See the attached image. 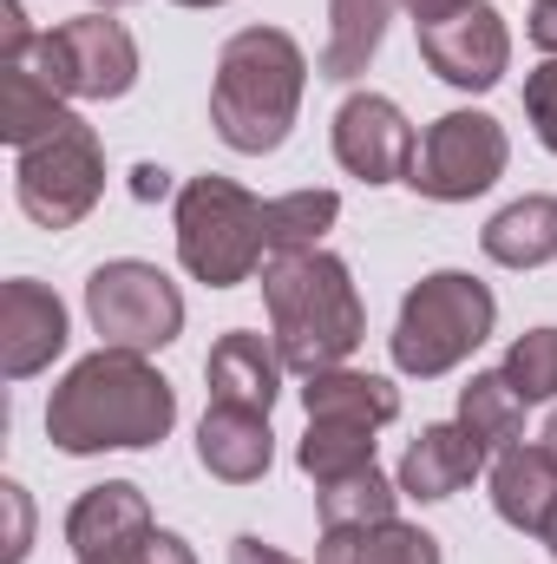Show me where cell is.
Here are the masks:
<instances>
[{
    "label": "cell",
    "instance_id": "obj_25",
    "mask_svg": "<svg viewBox=\"0 0 557 564\" xmlns=\"http://www.w3.org/2000/svg\"><path fill=\"white\" fill-rule=\"evenodd\" d=\"M335 217H341V197H335V191H288V197H270V204H263V243H270V257L321 250V237L335 230Z\"/></svg>",
    "mask_w": 557,
    "mask_h": 564
},
{
    "label": "cell",
    "instance_id": "obj_37",
    "mask_svg": "<svg viewBox=\"0 0 557 564\" xmlns=\"http://www.w3.org/2000/svg\"><path fill=\"white\" fill-rule=\"evenodd\" d=\"M545 446H551V453H557V414H551V426H545Z\"/></svg>",
    "mask_w": 557,
    "mask_h": 564
},
{
    "label": "cell",
    "instance_id": "obj_39",
    "mask_svg": "<svg viewBox=\"0 0 557 564\" xmlns=\"http://www.w3.org/2000/svg\"><path fill=\"white\" fill-rule=\"evenodd\" d=\"M99 7H125V0H99Z\"/></svg>",
    "mask_w": 557,
    "mask_h": 564
},
{
    "label": "cell",
    "instance_id": "obj_9",
    "mask_svg": "<svg viewBox=\"0 0 557 564\" xmlns=\"http://www.w3.org/2000/svg\"><path fill=\"white\" fill-rule=\"evenodd\" d=\"M505 158H512V144L492 112H446L426 126L407 184L433 204H472L505 177Z\"/></svg>",
    "mask_w": 557,
    "mask_h": 564
},
{
    "label": "cell",
    "instance_id": "obj_12",
    "mask_svg": "<svg viewBox=\"0 0 557 564\" xmlns=\"http://www.w3.org/2000/svg\"><path fill=\"white\" fill-rule=\"evenodd\" d=\"M66 348V302L33 276L0 282V375L33 381Z\"/></svg>",
    "mask_w": 557,
    "mask_h": 564
},
{
    "label": "cell",
    "instance_id": "obj_21",
    "mask_svg": "<svg viewBox=\"0 0 557 564\" xmlns=\"http://www.w3.org/2000/svg\"><path fill=\"white\" fill-rule=\"evenodd\" d=\"M73 119H79V112H66V99H59V93H46L26 66L0 59V139L13 144V151H33L40 139L66 132Z\"/></svg>",
    "mask_w": 557,
    "mask_h": 564
},
{
    "label": "cell",
    "instance_id": "obj_31",
    "mask_svg": "<svg viewBox=\"0 0 557 564\" xmlns=\"http://www.w3.org/2000/svg\"><path fill=\"white\" fill-rule=\"evenodd\" d=\"M40 33L26 26V7L20 0H0V59H13V53H26Z\"/></svg>",
    "mask_w": 557,
    "mask_h": 564
},
{
    "label": "cell",
    "instance_id": "obj_2",
    "mask_svg": "<svg viewBox=\"0 0 557 564\" xmlns=\"http://www.w3.org/2000/svg\"><path fill=\"white\" fill-rule=\"evenodd\" d=\"M263 302H270V341H276L282 368L302 375V381L321 375V368H341L368 335L354 276L328 250L270 257L263 263Z\"/></svg>",
    "mask_w": 557,
    "mask_h": 564
},
{
    "label": "cell",
    "instance_id": "obj_10",
    "mask_svg": "<svg viewBox=\"0 0 557 564\" xmlns=\"http://www.w3.org/2000/svg\"><path fill=\"white\" fill-rule=\"evenodd\" d=\"M414 151H419V139L394 99H381V93L341 99V112H335V158H341L348 177H361V184H407L414 177Z\"/></svg>",
    "mask_w": 557,
    "mask_h": 564
},
{
    "label": "cell",
    "instance_id": "obj_19",
    "mask_svg": "<svg viewBox=\"0 0 557 564\" xmlns=\"http://www.w3.org/2000/svg\"><path fill=\"white\" fill-rule=\"evenodd\" d=\"M401 0H328V40H321V59L315 73L321 79H361L387 40V20H394Z\"/></svg>",
    "mask_w": 557,
    "mask_h": 564
},
{
    "label": "cell",
    "instance_id": "obj_24",
    "mask_svg": "<svg viewBox=\"0 0 557 564\" xmlns=\"http://www.w3.org/2000/svg\"><path fill=\"white\" fill-rule=\"evenodd\" d=\"M525 394L505 381V375H472L466 388H459V426L485 446V453H505V446H518V433H525Z\"/></svg>",
    "mask_w": 557,
    "mask_h": 564
},
{
    "label": "cell",
    "instance_id": "obj_14",
    "mask_svg": "<svg viewBox=\"0 0 557 564\" xmlns=\"http://www.w3.org/2000/svg\"><path fill=\"white\" fill-rule=\"evenodd\" d=\"M204 381H210V401L217 408H250V414H270L282 394V355L276 341L250 335V328H230L210 361H204Z\"/></svg>",
    "mask_w": 557,
    "mask_h": 564
},
{
    "label": "cell",
    "instance_id": "obj_36",
    "mask_svg": "<svg viewBox=\"0 0 557 564\" xmlns=\"http://www.w3.org/2000/svg\"><path fill=\"white\" fill-rule=\"evenodd\" d=\"M545 545H551V558H557V512H551V525H545Z\"/></svg>",
    "mask_w": 557,
    "mask_h": 564
},
{
    "label": "cell",
    "instance_id": "obj_13",
    "mask_svg": "<svg viewBox=\"0 0 557 564\" xmlns=\"http://www.w3.org/2000/svg\"><path fill=\"white\" fill-rule=\"evenodd\" d=\"M144 532H157L151 525V499L139 486H125V479H106V486L79 492L73 512H66V545L79 558H112V552L139 545Z\"/></svg>",
    "mask_w": 557,
    "mask_h": 564
},
{
    "label": "cell",
    "instance_id": "obj_34",
    "mask_svg": "<svg viewBox=\"0 0 557 564\" xmlns=\"http://www.w3.org/2000/svg\"><path fill=\"white\" fill-rule=\"evenodd\" d=\"M532 40L557 59V0H538V7H532Z\"/></svg>",
    "mask_w": 557,
    "mask_h": 564
},
{
    "label": "cell",
    "instance_id": "obj_35",
    "mask_svg": "<svg viewBox=\"0 0 557 564\" xmlns=\"http://www.w3.org/2000/svg\"><path fill=\"white\" fill-rule=\"evenodd\" d=\"M132 197H144V204H151V197H171V171L139 164V171H132Z\"/></svg>",
    "mask_w": 557,
    "mask_h": 564
},
{
    "label": "cell",
    "instance_id": "obj_8",
    "mask_svg": "<svg viewBox=\"0 0 557 564\" xmlns=\"http://www.w3.org/2000/svg\"><path fill=\"white\" fill-rule=\"evenodd\" d=\"M13 197H20V210H26L40 230H73V224L106 197V151H99V132H92L86 119H73L66 132L40 139L33 151H20Z\"/></svg>",
    "mask_w": 557,
    "mask_h": 564
},
{
    "label": "cell",
    "instance_id": "obj_17",
    "mask_svg": "<svg viewBox=\"0 0 557 564\" xmlns=\"http://www.w3.org/2000/svg\"><path fill=\"white\" fill-rule=\"evenodd\" d=\"M485 466V446L466 433L459 421H439V426H419V440L407 446L401 459V492L433 506V499H452L459 486H472Z\"/></svg>",
    "mask_w": 557,
    "mask_h": 564
},
{
    "label": "cell",
    "instance_id": "obj_18",
    "mask_svg": "<svg viewBox=\"0 0 557 564\" xmlns=\"http://www.w3.org/2000/svg\"><path fill=\"white\" fill-rule=\"evenodd\" d=\"M302 408L308 421H354V426H381L401 421V388L381 375H354V368H321L302 381Z\"/></svg>",
    "mask_w": 557,
    "mask_h": 564
},
{
    "label": "cell",
    "instance_id": "obj_38",
    "mask_svg": "<svg viewBox=\"0 0 557 564\" xmlns=\"http://www.w3.org/2000/svg\"><path fill=\"white\" fill-rule=\"evenodd\" d=\"M177 7H223V0H177Z\"/></svg>",
    "mask_w": 557,
    "mask_h": 564
},
{
    "label": "cell",
    "instance_id": "obj_32",
    "mask_svg": "<svg viewBox=\"0 0 557 564\" xmlns=\"http://www.w3.org/2000/svg\"><path fill=\"white\" fill-rule=\"evenodd\" d=\"M230 564H302V558H288V552H276V545H263V539L243 532V539L230 545Z\"/></svg>",
    "mask_w": 557,
    "mask_h": 564
},
{
    "label": "cell",
    "instance_id": "obj_27",
    "mask_svg": "<svg viewBox=\"0 0 557 564\" xmlns=\"http://www.w3.org/2000/svg\"><path fill=\"white\" fill-rule=\"evenodd\" d=\"M525 401H557V328H525L499 368Z\"/></svg>",
    "mask_w": 557,
    "mask_h": 564
},
{
    "label": "cell",
    "instance_id": "obj_26",
    "mask_svg": "<svg viewBox=\"0 0 557 564\" xmlns=\"http://www.w3.org/2000/svg\"><path fill=\"white\" fill-rule=\"evenodd\" d=\"M295 459H302V473H308L315 486H335V479H348V473H368V466H374V426L308 421Z\"/></svg>",
    "mask_w": 557,
    "mask_h": 564
},
{
    "label": "cell",
    "instance_id": "obj_6",
    "mask_svg": "<svg viewBox=\"0 0 557 564\" xmlns=\"http://www.w3.org/2000/svg\"><path fill=\"white\" fill-rule=\"evenodd\" d=\"M13 66H26L59 99H125L139 86V40L112 13H79L13 53Z\"/></svg>",
    "mask_w": 557,
    "mask_h": 564
},
{
    "label": "cell",
    "instance_id": "obj_30",
    "mask_svg": "<svg viewBox=\"0 0 557 564\" xmlns=\"http://www.w3.org/2000/svg\"><path fill=\"white\" fill-rule=\"evenodd\" d=\"M0 506H7V552H0V564H20L33 552V506H26V492L13 479L0 486Z\"/></svg>",
    "mask_w": 557,
    "mask_h": 564
},
{
    "label": "cell",
    "instance_id": "obj_28",
    "mask_svg": "<svg viewBox=\"0 0 557 564\" xmlns=\"http://www.w3.org/2000/svg\"><path fill=\"white\" fill-rule=\"evenodd\" d=\"M525 112H532V126H538V144L557 151V59H545V66L525 79Z\"/></svg>",
    "mask_w": 557,
    "mask_h": 564
},
{
    "label": "cell",
    "instance_id": "obj_3",
    "mask_svg": "<svg viewBox=\"0 0 557 564\" xmlns=\"http://www.w3.org/2000/svg\"><path fill=\"white\" fill-rule=\"evenodd\" d=\"M308 86V59L282 26H243L217 53V86H210V126L217 139L243 158H263L295 132Z\"/></svg>",
    "mask_w": 557,
    "mask_h": 564
},
{
    "label": "cell",
    "instance_id": "obj_4",
    "mask_svg": "<svg viewBox=\"0 0 557 564\" xmlns=\"http://www.w3.org/2000/svg\"><path fill=\"white\" fill-rule=\"evenodd\" d=\"M499 322V302L492 289L466 270H433L407 289L401 302V322H394V368L414 375V381H439L452 375Z\"/></svg>",
    "mask_w": 557,
    "mask_h": 564
},
{
    "label": "cell",
    "instance_id": "obj_33",
    "mask_svg": "<svg viewBox=\"0 0 557 564\" xmlns=\"http://www.w3.org/2000/svg\"><path fill=\"white\" fill-rule=\"evenodd\" d=\"M407 13H414V26H439V20H452V13H466L472 0H401Z\"/></svg>",
    "mask_w": 557,
    "mask_h": 564
},
{
    "label": "cell",
    "instance_id": "obj_7",
    "mask_svg": "<svg viewBox=\"0 0 557 564\" xmlns=\"http://www.w3.org/2000/svg\"><path fill=\"white\" fill-rule=\"evenodd\" d=\"M86 315H92V335L106 348H132V355H157V348H171L184 335L177 282L157 263H139V257L99 263L86 276Z\"/></svg>",
    "mask_w": 557,
    "mask_h": 564
},
{
    "label": "cell",
    "instance_id": "obj_5",
    "mask_svg": "<svg viewBox=\"0 0 557 564\" xmlns=\"http://www.w3.org/2000/svg\"><path fill=\"white\" fill-rule=\"evenodd\" d=\"M263 257H270V243H263V204L243 184L204 171V177H190L177 191V263L197 282L237 289V282H250V270Z\"/></svg>",
    "mask_w": 557,
    "mask_h": 564
},
{
    "label": "cell",
    "instance_id": "obj_22",
    "mask_svg": "<svg viewBox=\"0 0 557 564\" xmlns=\"http://www.w3.org/2000/svg\"><path fill=\"white\" fill-rule=\"evenodd\" d=\"M401 479H387L381 466L368 473H348L335 486H315V512H321V532H361V525H387L401 519Z\"/></svg>",
    "mask_w": 557,
    "mask_h": 564
},
{
    "label": "cell",
    "instance_id": "obj_11",
    "mask_svg": "<svg viewBox=\"0 0 557 564\" xmlns=\"http://www.w3.org/2000/svg\"><path fill=\"white\" fill-rule=\"evenodd\" d=\"M419 59L459 93H492L512 66V33L485 0H472L466 13H452L439 26H419Z\"/></svg>",
    "mask_w": 557,
    "mask_h": 564
},
{
    "label": "cell",
    "instance_id": "obj_16",
    "mask_svg": "<svg viewBox=\"0 0 557 564\" xmlns=\"http://www.w3.org/2000/svg\"><path fill=\"white\" fill-rule=\"evenodd\" d=\"M197 459H204V473L223 479V486H250V479H263L270 459H276L270 414L217 408V401H210V414H204V426H197Z\"/></svg>",
    "mask_w": 557,
    "mask_h": 564
},
{
    "label": "cell",
    "instance_id": "obj_15",
    "mask_svg": "<svg viewBox=\"0 0 557 564\" xmlns=\"http://www.w3.org/2000/svg\"><path fill=\"white\" fill-rule=\"evenodd\" d=\"M492 506H499V519L512 525V532H532V539H545V525H551L557 512V453L538 440V446H505L499 453V466H492Z\"/></svg>",
    "mask_w": 557,
    "mask_h": 564
},
{
    "label": "cell",
    "instance_id": "obj_23",
    "mask_svg": "<svg viewBox=\"0 0 557 564\" xmlns=\"http://www.w3.org/2000/svg\"><path fill=\"white\" fill-rule=\"evenodd\" d=\"M315 564H439V539L419 525H361V532H321Z\"/></svg>",
    "mask_w": 557,
    "mask_h": 564
},
{
    "label": "cell",
    "instance_id": "obj_1",
    "mask_svg": "<svg viewBox=\"0 0 557 564\" xmlns=\"http://www.w3.org/2000/svg\"><path fill=\"white\" fill-rule=\"evenodd\" d=\"M177 426V388L132 348L86 355L46 401V440L59 453H139Z\"/></svg>",
    "mask_w": 557,
    "mask_h": 564
},
{
    "label": "cell",
    "instance_id": "obj_20",
    "mask_svg": "<svg viewBox=\"0 0 557 564\" xmlns=\"http://www.w3.org/2000/svg\"><path fill=\"white\" fill-rule=\"evenodd\" d=\"M485 257L505 263V270H538L557 257V197H518L505 204L485 230H479Z\"/></svg>",
    "mask_w": 557,
    "mask_h": 564
},
{
    "label": "cell",
    "instance_id": "obj_29",
    "mask_svg": "<svg viewBox=\"0 0 557 564\" xmlns=\"http://www.w3.org/2000/svg\"><path fill=\"white\" fill-rule=\"evenodd\" d=\"M79 564H197V552L177 539V532H144L139 545L112 552V558H79Z\"/></svg>",
    "mask_w": 557,
    "mask_h": 564
}]
</instances>
